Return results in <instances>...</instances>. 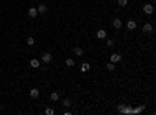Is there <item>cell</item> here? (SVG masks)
<instances>
[{
    "label": "cell",
    "instance_id": "1",
    "mask_svg": "<svg viewBox=\"0 0 156 115\" xmlns=\"http://www.w3.org/2000/svg\"><path fill=\"white\" fill-rule=\"evenodd\" d=\"M30 97H31L33 100L39 98V90H38V89H31V90H30Z\"/></svg>",
    "mask_w": 156,
    "mask_h": 115
},
{
    "label": "cell",
    "instance_id": "2",
    "mask_svg": "<svg viewBox=\"0 0 156 115\" xmlns=\"http://www.w3.org/2000/svg\"><path fill=\"white\" fill-rule=\"evenodd\" d=\"M112 27H114V28H117V30H119V28H122V20L115 17L114 20H112Z\"/></svg>",
    "mask_w": 156,
    "mask_h": 115
},
{
    "label": "cell",
    "instance_id": "3",
    "mask_svg": "<svg viewBox=\"0 0 156 115\" xmlns=\"http://www.w3.org/2000/svg\"><path fill=\"white\" fill-rule=\"evenodd\" d=\"M142 31H144V33H151V31H153V27H151V24H145L144 27H142Z\"/></svg>",
    "mask_w": 156,
    "mask_h": 115
},
{
    "label": "cell",
    "instance_id": "4",
    "mask_svg": "<svg viewBox=\"0 0 156 115\" xmlns=\"http://www.w3.org/2000/svg\"><path fill=\"white\" fill-rule=\"evenodd\" d=\"M144 12L145 14H151L153 12V5H144Z\"/></svg>",
    "mask_w": 156,
    "mask_h": 115
},
{
    "label": "cell",
    "instance_id": "5",
    "mask_svg": "<svg viewBox=\"0 0 156 115\" xmlns=\"http://www.w3.org/2000/svg\"><path fill=\"white\" fill-rule=\"evenodd\" d=\"M42 61H44L45 64H48V62L52 61V54L50 53H44V54H42Z\"/></svg>",
    "mask_w": 156,
    "mask_h": 115
},
{
    "label": "cell",
    "instance_id": "6",
    "mask_svg": "<svg viewBox=\"0 0 156 115\" xmlns=\"http://www.w3.org/2000/svg\"><path fill=\"white\" fill-rule=\"evenodd\" d=\"M119 61H122V56H120V54H117V53L111 54V62H119Z\"/></svg>",
    "mask_w": 156,
    "mask_h": 115
},
{
    "label": "cell",
    "instance_id": "7",
    "mask_svg": "<svg viewBox=\"0 0 156 115\" xmlns=\"http://www.w3.org/2000/svg\"><path fill=\"white\" fill-rule=\"evenodd\" d=\"M28 16L30 17H36V16H38V9L36 8H30L28 9Z\"/></svg>",
    "mask_w": 156,
    "mask_h": 115
},
{
    "label": "cell",
    "instance_id": "8",
    "mask_svg": "<svg viewBox=\"0 0 156 115\" xmlns=\"http://www.w3.org/2000/svg\"><path fill=\"white\" fill-rule=\"evenodd\" d=\"M97 37L98 39H105L106 37V31H105V30H98V31H97Z\"/></svg>",
    "mask_w": 156,
    "mask_h": 115
},
{
    "label": "cell",
    "instance_id": "9",
    "mask_svg": "<svg viewBox=\"0 0 156 115\" xmlns=\"http://www.w3.org/2000/svg\"><path fill=\"white\" fill-rule=\"evenodd\" d=\"M91 70V64H88V62H84V64L81 65V72L84 73V72H89Z\"/></svg>",
    "mask_w": 156,
    "mask_h": 115
},
{
    "label": "cell",
    "instance_id": "10",
    "mask_svg": "<svg viewBox=\"0 0 156 115\" xmlns=\"http://www.w3.org/2000/svg\"><path fill=\"white\" fill-rule=\"evenodd\" d=\"M30 65H31L33 68H38L39 67V59H31V61H30Z\"/></svg>",
    "mask_w": 156,
    "mask_h": 115
},
{
    "label": "cell",
    "instance_id": "11",
    "mask_svg": "<svg viewBox=\"0 0 156 115\" xmlns=\"http://www.w3.org/2000/svg\"><path fill=\"white\" fill-rule=\"evenodd\" d=\"M127 28H128V30H136V22H134V20H128Z\"/></svg>",
    "mask_w": 156,
    "mask_h": 115
},
{
    "label": "cell",
    "instance_id": "12",
    "mask_svg": "<svg viewBox=\"0 0 156 115\" xmlns=\"http://www.w3.org/2000/svg\"><path fill=\"white\" fill-rule=\"evenodd\" d=\"M62 106H64V107H70L72 106V101L69 100V98H66V100H62Z\"/></svg>",
    "mask_w": 156,
    "mask_h": 115
},
{
    "label": "cell",
    "instance_id": "13",
    "mask_svg": "<svg viewBox=\"0 0 156 115\" xmlns=\"http://www.w3.org/2000/svg\"><path fill=\"white\" fill-rule=\"evenodd\" d=\"M50 98H52L53 101H58V100H59V93H58V92H52Z\"/></svg>",
    "mask_w": 156,
    "mask_h": 115
},
{
    "label": "cell",
    "instance_id": "14",
    "mask_svg": "<svg viewBox=\"0 0 156 115\" xmlns=\"http://www.w3.org/2000/svg\"><path fill=\"white\" fill-rule=\"evenodd\" d=\"M74 53L77 54V56H83V50H81L80 47H75V48H74Z\"/></svg>",
    "mask_w": 156,
    "mask_h": 115
},
{
    "label": "cell",
    "instance_id": "15",
    "mask_svg": "<svg viewBox=\"0 0 156 115\" xmlns=\"http://www.w3.org/2000/svg\"><path fill=\"white\" fill-rule=\"evenodd\" d=\"M38 12H47V6L45 5H39L38 6Z\"/></svg>",
    "mask_w": 156,
    "mask_h": 115
},
{
    "label": "cell",
    "instance_id": "16",
    "mask_svg": "<svg viewBox=\"0 0 156 115\" xmlns=\"http://www.w3.org/2000/svg\"><path fill=\"white\" fill-rule=\"evenodd\" d=\"M106 68H108V70H109V72H112V70H114V68H115V65H114V62H109V64H108V65H106Z\"/></svg>",
    "mask_w": 156,
    "mask_h": 115
},
{
    "label": "cell",
    "instance_id": "17",
    "mask_svg": "<svg viewBox=\"0 0 156 115\" xmlns=\"http://www.w3.org/2000/svg\"><path fill=\"white\" fill-rule=\"evenodd\" d=\"M66 64H67L69 67H74V65H75V61H74V59H67V61H66Z\"/></svg>",
    "mask_w": 156,
    "mask_h": 115
},
{
    "label": "cell",
    "instance_id": "18",
    "mask_svg": "<svg viewBox=\"0 0 156 115\" xmlns=\"http://www.w3.org/2000/svg\"><path fill=\"white\" fill-rule=\"evenodd\" d=\"M119 5H120V6H127L128 5V0H119Z\"/></svg>",
    "mask_w": 156,
    "mask_h": 115
},
{
    "label": "cell",
    "instance_id": "19",
    "mask_svg": "<svg viewBox=\"0 0 156 115\" xmlns=\"http://www.w3.org/2000/svg\"><path fill=\"white\" fill-rule=\"evenodd\" d=\"M27 44H28V45H34V39H33V37H28V39H27Z\"/></svg>",
    "mask_w": 156,
    "mask_h": 115
},
{
    "label": "cell",
    "instance_id": "20",
    "mask_svg": "<svg viewBox=\"0 0 156 115\" xmlns=\"http://www.w3.org/2000/svg\"><path fill=\"white\" fill-rule=\"evenodd\" d=\"M55 112H53V109H50V107H48V109H45V115H53Z\"/></svg>",
    "mask_w": 156,
    "mask_h": 115
},
{
    "label": "cell",
    "instance_id": "21",
    "mask_svg": "<svg viewBox=\"0 0 156 115\" xmlns=\"http://www.w3.org/2000/svg\"><path fill=\"white\" fill-rule=\"evenodd\" d=\"M106 45H108V47H112V45H114V41H111V39L106 41Z\"/></svg>",
    "mask_w": 156,
    "mask_h": 115
},
{
    "label": "cell",
    "instance_id": "22",
    "mask_svg": "<svg viewBox=\"0 0 156 115\" xmlns=\"http://www.w3.org/2000/svg\"><path fill=\"white\" fill-rule=\"evenodd\" d=\"M0 109H2V104H0Z\"/></svg>",
    "mask_w": 156,
    "mask_h": 115
},
{
    "label": "cell",
    "instance_id": "23",
    "mask_svg": "<svg viewBox=\"0 0 156 115\" xmlns=\"http://www.w3.org/2000/svg\"><path fill=\"white\" fill-rule=\"evenodd\" d=\"M34 2H38V0H34Z\"/></svg>",
    "mask_w": 156,
    "mask_h": 115
}]
</instances>
